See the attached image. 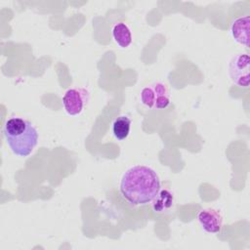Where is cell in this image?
<instances>
[{"mask_svg":"<svg viewBox=\"0 0 250 250\" xmlns=\"http://www.w3.org/2000/svg\"><path fill=\"white\" fill-rule=\"evenodd\" d=\"M161 188L155 170L146 165H135L127 169L119 184L122 197L132 206H143L153 201Z\"/></svg>","mask_w":250,"mask_h":250,"instance_id":"obj_1","label":"cell"},{"mask_svg":"<svg viewBox=\"0 0 250 250\" xmlns=\"http://www.w3.org/2000/svg\"><path fill=\"white\" fill-rule=\"evenodd\" d=\"M6 143L18 156H28L38 143L37 129L26 119L21 117L9 118L3 128Z\"/></svg>","mask_w":250,"mask_h":250,"instance_id":"obj_2","label":"cell"},{"mask_svg":"<svg viewBox=\"0 0 250 250\" xmlns=\"http://www.w3.org/2000/svg\"><path fill=\"white\" fill-rule=\"evenodd\" d=\"M141 102L150 109H165L171 102L170 92L166 84L155 82L144 87L141 91Z\"/></svg>","mask_w":250,"mask_h":250,"instance_id":"obj_3","label":"cell"},{"mask_svg":"<svg viewBox=\"0 0 250 250\" xmlns=\"http://www.w3.org/2000/svg\"><path fill=\"white\" fill-rule=\"evenodd\" d=\"M250 58L248 54L235 55L229 63L230 80L238 87L248 88L250 81Z\"/></svg>","mask_w":250,"mask_h":250,"instance_id":"obj_4","label":"cell"},{"mask_svg":"<svg viewBox=\"0 0 250 250\" xmlns=\"http://www.w3.org/2000/svg\"><path fill=\"white\" fill-rule=\"evenodd\" d=\"M89 100V92L82 87L68 89L62 97V105L68 115L80 114Z\"/></svg>","mask_w":250,"mask_h":250,"instance_id":"obj_5","label":"cell"},{"mask_svg":"<svg viewBox=\"0 0 250 250\" xmlns=\"http://www.w3.org/2000/svg\"><path fill=\"white\" fill-rule=\"evenodd\" d=\"M197 220L201 228L209 233H218L223 228V217L221 213L213 208L201 209L197 214Z\"/></svg>","mask_w":250,"mask_h":250,"instance_id":"obj_6","label":"cell"},{"mask_svg":"<svg viewBox=\"0 0 250 250\" xmlns=\"http://www.w3.org/2000/svg\"><path fill=\"white\" fill-rule=\"evenodd\" d=\"M249 16H244L234 20L230 26V33L234 41L249 47Z\"/></svg>","mask_w":250,"mask_h":250,"instance_id":"obj_7","label":"cell"},{"mask_svg":"<svg viewBox=\"0 0 250 250\" xmlns=\"http://www.w3.org/2000/svg\"><path fill=\"white\" fill-rule=\"evenodd\" d=\"M152 208L157 213H166L173 209L175 205V197L169 189H161L152 201Z\"/></svg>","mask_w":250,"mask_h":250,"instance_id":"obj_8","label":"cell"},{"mask_svg":"<svg viewBox=\"0 0 250 250\" xmlns=\"http://www.w3.org/2000/svg\"><path fill=\"white\" fill-rule=\"evenodd\" d=\"M112 37L117 45L121 48H127L133 41L131 29L125 22H117L111 29Z\"/></svg>","mask_w":250,"mask_h":250,"instance_id":"obj_9","label":"cell"},{"mask_svg":"<svg viewBox=\"0 0 250 250\" xmlns=\"http://www.w3.org/2000/svg\"><path fill=\"white\" fill-rule=\"evenodd\" d=\"M131 119L127 115H119L112 122V134L118 141L125 140L130 133Z\"/></svg>","mask_w":250,"mask_h":250,"instance_id":"obj_10","label":"cell"}]
</instances>
